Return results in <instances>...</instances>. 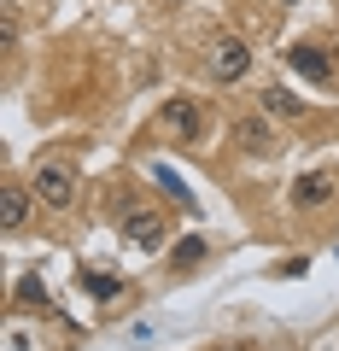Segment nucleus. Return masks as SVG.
Wrapping results in <instances>:
<instances>
[{"mask_svg":"<svg viewBox=\"0 0 339 351\" xmlns=\"http://www.w3.org/2000/svg\"><path fill=\"white\" fill-rule=\"evenodd\" d=\"M152 129L170 141H199L205 135V106L199 100H164L158 117H152Z\"/></svg>","mask_w":339,"mask_h":351,"instance_id":"nucleus-1","label":"nucleus"},{"mask_svg":"<svg viewBox=\"0 0 339 351\" xmlns=\"http://www.w3.org/2000/svg\"><path fill=\"white\" fill-rule=\"evenodd\" d=\"M29 188H36V199L47 205V211H71L76 205V170L71 164H41Z\"/></svg>","mask_w":339,"mask_h":351,"instance_id":"nucleus-2","label":"nucleus"},{"mask_svg":"<svg viewBox=\"0 0 339 351\" xmlns=\"http://www.w3.org/2000/svg\"><path fill=\"white\" fill-rule=\"evenodd\" d=\"M251 71V47L240 36H216V47H211V76L216 82H240V76Z\"/></svg>","mask_w":339,"mask_h":351,"instance_id":"nucleus-3","label":"nucleus"},{"mask_svg":"<svg viewBox=\"0 0 339 351\" xmlns=\"http://www.w3.org/2000/svg\"><path fill=\"white\" fill-rule=\"evenodd\" d=\"M334 193H339V182L327 170L292 176V211H322V205H334Z\"/></svg>","mask_w":339,"mask_h":351,"instance_id":"nucleus-4","label":"nucleus"},{"mask_svg":"<svg viewBox=\"0 0 339 351\" xmlns=\"http://www.w3.org/2000/svg\"><path fill=\"white\" fill-rule=\"evenodd\" d=\"M234 141L251 152V158H275V152H281V135L269 129V117H240V123H234Z\"/></svg>","mask_w":339,"mask_h":351,"instance_id":"nucleus-5","label":"nucleus"},{"mask_svg":"<svg viewBox=\"0 0 339 351\" xmlns=\"http://www.w3.org/2000/svg\"><path fill=\"white\" fill-rule=\"evenodd\" d=\"M287 59H292V71H299V76H310V82H334V71H339V59H334V53L310 47V41H299V47H292Z\"/></svg>","mask_w":339,"mask_h":351,"instance_id":"nucleus-6","label":"nucleus"},{"mask_svg":"<svg viewBox=\"0 0 339 351\" xmlns=\"http://www.w3.org/2000/svg\"><path fill=\"white\" fill-rule=\"evenodd\" d=\"M123 234L135 240L140 252H158V246H164V223H158L152 211H129V217H123Z\"/></svg>","mask_w":339,"mask_h":351,"instance_id":"nucleus-7","label":"nucleus"},{"mask_svg":"<svg viewBox=\"0 0 339 351\" xmlns=\"http://www.w3.org/2000/svg\"><path fill=\"white\" fill-rule=\"evenodd\" d=\"M29 199H36V188H18V182L0 188V211H6V228H12V234L29 223Z\"/></svg>","mask_w":339,"mask_h":351,"instance_id":"nucleus-8","label":"nucleus"},{"mask_svg":"<svg viewBox=\"0 0 339 351\" xmlns=\"http://www.w3.org/2000/svg\"><path fill=\"white\" fill-rule=\"evenodd\" d=\"M310 106L292 94V88H264V117H304Z\"/></svg>","mask_w":339,"mask_h":351,"instance_id":"nucleus-9","label":"nucleus"},{"mask_svg":"<svg viewBox=\"0 0 339 351\" xmlns=\"http://www.w3.org/2000/svg\"><path fill=\"white\" fill-rule=\"evenodd\" d=\"M152 176H158V188L170 193V199H181V211H188V217H199V205H193V193H188V182H181V176L170 170V164H152Z\"/></svg>","mask_w":339,"mask_h":351,"instance_id":"nucleus-10","label":"nucleus"},{"mask_svg":"<svg viewBox=\"0 0 339 351\" xmlns=\"http://www.w3.org/2000/svg\"><path fill=\"white\" fill-rule=\"evenodd\" d=\"M82 293H94V299H117V293H123V281H112V276H88V269H82Z\"/></svg>","mask_w":339,"mask_h":351,"instance_id":"nucleus-11","label":"nucleus"},{"mask_svg":"<svg viewBox=\"0 0 339 351\" xmlns=\"http://www.w3.org/2000/svg\"><path fill=\"white\" fill-rule=\"evenodd\" d=\"M205 252H211V246H205L199 234H188V240H181L176 252H170V258H176V269H181V263H205Z\"/></svg>","mask_w":339,"mask_h":351,"instance_id":"nucleus-12","label":"nucleus"},{"mask_svg":"<svg viewBox=\"0 0 339 351\" xmlns=\"http://www.w3.org/2000/svg\"><path fill=\"white\" fill-rule=\"evenodd\" d=\"M18 299H24V304H47V287H41V276H24V281H18Z\"/></svg>","mask_w":339,"mask_h":351,"instance_id":"nucleus-13","label":"nucleus"},{"mask_svg":"<svg viewBox=\"0 0 339 351\" xmlns=\"http://www.w3.org/2000/svg\"><path fill=\"white\" fill-rule=\"evenodd\" d=\"M223 351H246V346H223Z\"/></svg>","mask_w":339,"mask_h":351,"instance_id":"nucleus-14","label":"nucleus"},{"mask_svg":"<svg viewBox=\"0 0 339 351\" xmlns=\"http://www.w3.org/2000/svg\"><path fill=\"white\" fill-rule=\"evenodd\" d=\"M334 59H339V53H334Z\"/></svg>","mask_w":339,"mask_h":351,"instance_id":"nucleus-15","label":"nucleus"}]
</instances>
